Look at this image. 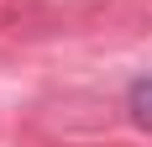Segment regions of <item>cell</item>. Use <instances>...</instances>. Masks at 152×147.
Segmentation results:
<instances>
[{"instance_id":"cell-1","label":"cell","mask_w":152,"mask_h":147,"mask_svg":"<svg viewBox=\"0 0 152 147\" xmlns=\"http://www.w3.org/2000/svg\"><path fill=\"white\" fill-rule=\"evenodd\" d=\"M131 116L142 126H152V79H137L131 84Z\"/></svg>"}]
</instances>
